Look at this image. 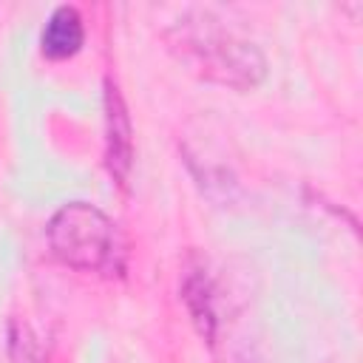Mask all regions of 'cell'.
<instances>
[{
  "mask_svg": "<svg viewBox=\"0 0 363 363\" xmlns=\"http://www.w3.org/2000/svg\"><path fill=\"white\" fill-rule=\"evenodd\" d=\"M170 43L182 51L184 60H190L204 77L216 82L252 88L264 77L261 51L250 40L221 28L210 14L179 20Z\"/></svg>",
  "mask_w": 363,
  "mask_h": 363,
  "instance_id": "6da1fadb",
  "label": "cell"
},
{
  "mask_svg": "<svg viewBox=\"0 0 363 363\" xmlns=\"http://www.w3.org/2000/svg\"><path fill=\"white\" fill-rule=\"evenodd\" d=\"M45 238L51 252L82 272H119L125 247L116 233V224L94 204L71 201L60 207L48 227Z\"/></svg>",
  "mask_w": 363,
  "mask_h": 363,
  "instance_id": "7a4b0ae2",
  "label": "cell"
},
{
  "mask_svg": "<svg viewBox=\"0 0 363 363\" xmlns=\"http://www.w3.org/2000/svg\"><path fill=\"white\" fill-rule=\"evenodd\" d=\"M85 43V26L74 6H57L43 26L40 48L48 60H68Z\"/></svg>",
  "mask_w": 363,
  "mask_h": 363,
  "instance_id": "277c9868",
  "label": "cell"
},
{
  "mask_svg": "<svg viewBox=\"0 0 363 363\" xmlns=\"http://www.w3.org/2000/svg\"><path fill=\"white\" fill-rule=\"evenodd\" d=\"M105 136H108V170L119 184H125L133 167V133L122 94L111 82L105 85Z\"/></svg>",
  "mask_w": 363,
  "mask_h": 363,
  "instance_id": "3957f363",
  "label": "cell"
}]
</instances>
